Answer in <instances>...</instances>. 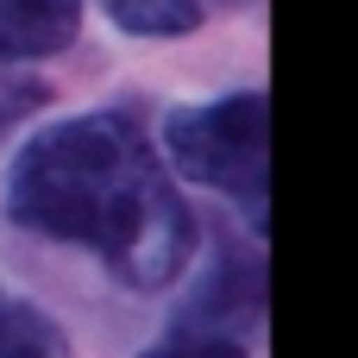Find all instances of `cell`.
Segmentation results:
<instances>
[{"label":"cell","mask_w":358,"mask_h":358,"mask_svg":"<svg viewBox=\"0 0 358 358\" xmlns=\"http://www.w3.org/2000/svg\"><path fill=\"white\" fill-rule=\"evenodd\" d=\"M6 208L44 239L94 245L126 289H164L195 258V214L126 113L44 126L13 164Z\"/></svg>","instance_id":"cell-1"},{"label":"cell","mask_w":358,"mask_h":358,"mask_svg":"<svg viewBox=\"0 0 358 358\" xmlns=\"http://www.w3.org/2000/svg\"><path fill=\"white\" fill-rule=\"evenodd\" d=\"M164 151L182 176L233 195L252 214V227H264V201H271V107H264V94L176 107L164 120Z\"/></svg>","instance_id":"cell-2"},{"label":"cell","mask_w":358,"mask_h":358,"mask_svg":"<svg viewBox=\"0 0 358 358\" xmlns=\"http://www.w3.org/2000/svg\"><path fill=\"white\" fill-rule=\"evenodd\" d=\"M82 31V0H0V63H31L69 50Z\"/></svg>","instance_id":"cell-3"},{"label":"cell","mask_w":358,"mask_h":358,"mask_svg":"<svg viewBox=\"0 0 358 358\" xmlns=\"http://www.w3.org/2000/svg\"><path fill=\"white\" fill-rule=\"evenodd\" d=\"M0 358H69V346L44 308L0 289Z\"/></svg>","instance_id":"cell-4"},{"label":"cell","mask_w":358,"mask_h":358,"mask_svg":"<svg viewBox=\"0 0 358 358\" xmlns=\"http://www.w3.org/2000/svg\"><path fill=\"white\" fill-rule=\"evenodd\" d=\"M101 6L138 38H182L201 25V0H101Z\"/></svg>","instance_id":"cell-5"},{"label":"cell","mask_w":358,"mask_h":358,"mask_svg":"<svg viewBox=\"0 0 358 358\" xmlns=\"http://www.w3.org/2000/svg\"><path fill=\"white\" fill-rule=\"evenodd\" d=\"M44 101H50V82H38V76H0V132H13L19 120H31Z\"/></svg>","instance_id":"cell-6"},{"label":"cell","mask_w":358,"mask_h":358,"mask_svg":"<svg viewBox=\"0 0 358 358\" xmlns=\"http://www.w3.org/2000/svg\"><path fill=\"white\" fill-rule=\"evenodd\" d=\"M145 358H245V346L220 340V334H182V340H170V346H157Z\"/></svg>","instance_id":"cell-7"},{"label":"cell","mask_w":358,"mask_h":358,"mask_svg":"<svg viewBox=\"0 0 358 358\" xmlns=\"http://www.w3.org/2000/svg\"><path fill=\"white\" fill-rule=\"evenodd\" d=\"M220 6H245V0H220Z\"/></svg>","instance_id":"cell-8"}]
</instances>
